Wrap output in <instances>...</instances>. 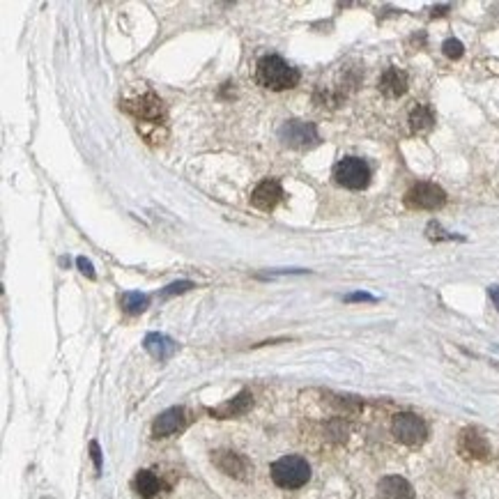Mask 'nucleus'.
Returning a JSON list of instances; mask_svg holds the SVG:
<instances>
[{
	"label": "nucleus",
	"mask_w": 499,
	"mask_h": 499,
	"mask_svg": "<svg viewBox=\"0 0 499 499\" xmlns=\"http://www.w3.org/2000/svg\"><path fill=\"white\" fill-rule=\"evenodd\" d=\"M380 90L387 97H401L407 90V74L398 67H389L380 78Z\"/></svg>",
	"instance_id": "4468645a"
},
{
	"label": "nucleus",
	"mask_w": 499,
	"mask_h": 499,
	"mask_svg": "<svg viewBox=\"0 0 499 499\" xmlns=\"http://www.w3.org/2000/svg\"><path fill=\"white\" fill-rule=\"evenodd\" d=\"M392 433L398 442H403L407 446H419L426 442L428 437V426L421 416H416L412 412H401L394 416L392 424Z\"/></svg>",
	"instance_id": "20e7f679"
},
{
	"label": "nucleus",
	"mask_w": 499,
	"mask_h": 499,
	"mask_svg": "<svg viewBox=\"0 0 499 499\" xmlns=\"http://www.w3.org/2000/svg\"><path fill=\"white\" fill-rule=\"evenodd\" d=\"M184 426V410L182 407H171V410L162 412L152 424V433L154 437H168L177 431H182Z\"/></svg>",
	"instance_id": "9b49d317"
},
{
	"label": "nucleus",
	"mask_w": 499,
	"mask_h": 499,
	"mask_svg": "<svg viewBox=\"0 0 499 499\" xmlns=\"http://www.w3.org/2000/svg\"><path fill=\"white\" fill-rule=\"evenodd\" d=\"M488 295H490V299L495 302V306L499 308V285H490V288H488Z\"/></svg>",
	"instance_id": "b1692460"
},
{
	"label": "nucleus",
	"mask_w": 499,
	"mask_h": 499,
	"mask_svg": "<svg viewBox=\"0 0 499 499\" xmlns=\"http://www.w3.org/2000/svg\"><path fill=\"white\" fill-rule=\"evenodd\" d=\"M377 499H414V488L403 476H384L377 483Z\"/></svg>",
	"instance_id": "9d476101"
},
{
	"label": "nucleus",
	"mask_w": 499,
	"mask_h": 499,
	"mask_svg": "<svg viewBox=\"0 0 499 499\" xmlns=\"http://www.w3.org/2000/svg\"><path fill=\"white\" fill-rule=\"evenodd\" d=\"M214 463L221 472H226L228 476H237L242 478L246 474V461L239 453L233 451H216L214 456Z\"/></svg>",
	"instance_id": "2eb2a0df"
},
{
	"label": "nucleus",
	"mask_w": 499,
	"mask_h": 499,
	"mask_svg": "<svg viewBox=\"0 0 499 499\" xmlns=\"http://www.w3.org/2000/svg\"><path fill=\"white\" fill-rule=\"evenodd\" d=\"M125 111H129L136 120H141V122L159 125L166 115V106L154 93H145L143 97L132 99V102H125Z\"/></svg>",
	"instance_id": "0eeeda50"
},
{
	"label": "nucleus",
	"mask_w": 499,
	"mask_h": 499,
	"mask_svg": "<svg viewBox=\"0 0 499 499\" xmlns=\"http://www.w3.org/2000/svg\"><path fill=\"white\" fill-rule=\"evenodd\" d=\"M334 179L345 189H366L371 184V166L359 157H345L334 166Z\"/></svg>",
	"instance_id": "7ed1b4c3"
},
{
	"label": "nucleus",
	"mask_w": 499,
	"mask_h": 499,
	"mask_svg": "<svg viewBox=\"0 0 499 499\" xmlns=\"http://www.w3.org/2000/svg\"><path fill=\"white\" fill-rule=\"evenodd\" d=\"M76 265H78V269H81V272L88 276V278H95V267H93V263L88 261V258H76Z\"/></svg>",
	"instance_id": "4be33fe9"
},
{
	"label": "nucleus",
	"mask_w": 499,
	"mask_h": 499,
	"mask_svg": "<svg viewBox=\"0 0 499 499\" xmlns=\"http://www.w3.org/2000/svg\"><path fill=\"white\" fill-rule=\"evenodd\" d=\"M191 288H196L191 281H177V283H171L168 288H164L162 290V297H171V295H182L187 290H191Z\"/></svg>",
	"instance_id": "aec40b11"
},
{
	"label": "nucleus",
	"mask_w": 499,
	"mask_h": 499,
	"mask_svg": "<svg viewBox=\"0 0 499 499\" xmlns=\"http://www.w3.org/2000/svg\"><path fill=\"white\" fill-rule=\"evenodd\" d=\"M143 345H145V350L157 359V362H166V359H171L177 352V343L173 341V338H168L166 334H159V332L147 334Z\"/></svg>",
	"instance_id": "f8f14e48"
},
{
	"label": "nucleus",
	"mask_w": 499,
	"mask_h": 499,
	"mask_svg": "<svg viewBox=\"0 0 499 499\" xmlns=\"http://www.w3.org/2000/svg\"><path fill=\"white\" fill-rule=\"evenodd\" d=\"M90 456H93L95 470L102 472V451H99V444L97 442H90Z\"/></svg>",
	"instance_id": "5701e85b"
},
{
	"label": "nucleus",
	"mask_w": 499,
	"mask_h": 499,
	"mask_svg": "<svg viewBox=\"0 0 499 499\" xmlns=\"http://www.w3.org/2000/svg\"><path fill=\"white\" fill-rule=\"evenodd\" d=\"M278 138L283 141V145L288 147H313L320 141L317 136V129L313 122H304V120H288V122L281 125L278 129Z\"/></svg>",
	"instance_id": "39448f33"
},
{
	"label": "nucleus",
	"mask_w": 499,
	"mask_h": 499,
	"mask_svg": "<svg viewBox=\"0 0 499 499\" xmlns=\"http://www.w3.org/2000/svg\"><path fill=\"white\" fill-rule=\"evenodd\" d=\"M433 125H435V113H433L431 106L419 104V106L412 108V113H410L412 134H426L428 129H433Z\"/></svg>",
	"instance_id": "dca6fc26"
},
{
	"label": "nucleus",
	"mask_w": 499,
	"mask_h": 499,
	"mask_svg": "<svg viewBox=\"0 0 499 499\" xmlns=\"http://www.w3.org/2000/svg\"><path fill=\"white\" fill-rule=\"evenodd\" d=\"M281 201H283V189L278 184V179H263L251 194L253 207L263 209V212H272Z\"/></svg>",
	"instance_id": "1a4fd4ad"
},
{
	"label": "nucleus",
	"mask_w": 499,
	"mask_h": 499,
	"mask_svg": "<svg viewBox=\"0 0 499 499\" xmlns=\"http://www.w3.org/2000/svg\"><path fill=\"white\" fill-rule=\"evenodd\" d=\"M134 485H136V493L141 495V497H145V499H149V497H154L157 493H159V488H162V483H159V478L149 472V470H141L136 474V478H134Z\"/></svg>",
	"instance_id": "f3484780"
},
{
	"label": "nucleus",
	"mask_w": 499,
	"mask_h": 499,
	"mask_svg": "<svg viewBox=\"0 0 499 499\" xmlns=\"http://www.w3.org/2000/svg\"><path fill=\"white\" fill-rule=\"evenodd\" d=\"M458 451L465 458H470V461H488L490 458V444L478 431L467 428V431L461 433V440H458Z\"/></svg>",
	"instance_id": "6e6552de"
},
{
	"label": "nucleus",
	"mask_w": 499,
	"mask_h": 499,
	"mask_svg": "<svg viewBox=\"0 0 499 499\" xmlns=\"http://www.w3.org/2000/svg\"><path fill=\"white\" fill-rule=\"evenodd\" d=\"M253 405V396L248 392H239L233 401L224 403L221 407H214V410H209V414L216 416V419H231V416H239L251 410Z\"/></svg>",
	"instance_id": "ddd939ff"
},
{
	"label": "nucleus",
	"mask_w": 499,
	"mask_h": 499,
	"mask_svg": "<svg viewBox=\"0 0 499 499\" xmlns=\"http://www.w3.org/2000/svg\"><path fill=\"white\" fill-rule=\"evenodd\" d=\"M343 299L347 304H352V302H377V299L373 295H368V293H350V295H345Z\"/></svg>",
	"instance_id": "412c9836"
},
{
	"label": "nucleus",
	"mask_w": 499,
	"mask_h": 499,
	"mask_svg": "<svg viewBox=\"0 0 499 499\" xmlns=\"http://www.w3.org/2000/svg\"><path fill=\"white\" fill-rule=\"evenodd\" d=\"M444 203H446L444 189L433 182H416L405 194V205L412 209H440Z\"/></svg>",
	"instance_id": "423d86ee"
},
{
	"label": "nucleus",
	"mask_w": 499,
	"mask_h": 499,
	"mask_svg": "<svg viewBox=\"0 0 499 499\" xmlns=\"http://www.w3.org/2000/svg\"><path fill=\"white\" fill-rule=\"evenodd\" d=\"M442 51H444V56H446V58L458 60V58H463V53H465V46H463V42H461V39H456V37H448L446 42L442 44Z\"/></svg>",
	"instance_id": "6ab92c4d"
},
{
	"label": "nucleus",
	"mask_w": 499,
	"mask_h": 499,
	"mask_svg": "<svg viewBox=\"0 0 499 499\" xmlns=\"http://www.w3.org/2000/svg\"><path fill=\"white\" fill-rule=\"evenodd\" d=\"M311 467L302 456H283L272 465V481L285 490H297L308 483Z\"/></svg>",
	"instance_id": "f03ea898"
},
{
	"label": "nucleus",
	"mask_w": 499,
	"mask_h": 499,
	"mask_svg": "<svg viewBox=\"0 0 499 499\" xmlns=\"http://www.w3.org/2000/svg\"><path fill=\"white\" fill-rule=\"evenodd\" d=\"M120 306H122V311L129 313V315H138L143 313L145 308L149 306V297L143 295V293H125L120 295Z\"/></svg>",
	"instance_id": "a211bd4d"
},
{
	"label": "nucleus",
	"mask_w": 499,
	"mask_h": 499,
	"mask_svg": "<svg viewBox=\"0 0 499 499\" xmlns=\"http://www.w3.org/2000/svg\"><path fill=\"white\" fill-rule=\"evenodd\" d=\"M256 81L263 88L281 93V90H290L299 83V72L281 56H265L258 60Z\"/></svg>",
	"instance_id": "f257e3e1"
}]
</instances>
